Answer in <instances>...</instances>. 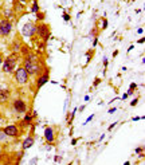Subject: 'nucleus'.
<instances>
[{
	"mask_svg": "<svg viewBox=\"0 0 145 165\" xmlns=\"http://www.w3.org/2000/svg\"><path fill=\"white\" fill-rule=\"evenodd\" d=\"M23 67L27 70V72H28L30 75H34V77L41 75L42 70H43L38 56H36L34 52H28V54L24 56V66Z\"/></svg>",
	"mask_w": 145,
	"mask_h": 165,
	"instance_id": "1",
	"label": "nucleus"
},
{
	"mask_svg": "<svg viewBox=\"0 0 145 165\" xmlns=\"http://www.w3.org/2000/svg\"><path fill=\"white\" fill-rule=\"evenodd\" d=\"M16 63H17V54L12 52L11 55H8L3 61V71L7 72V74H12L14 70L16 69Z\"/></svg>",
	"mask_w": 145,
	"mask_h": 165,
	"instance_id": "2",
	"label": "nucleus"
},
{
	"mask_svg": "<svg viewBox=\"0 0 145 165\" xmlns=\"http://www.w3.org/2000/svg\"><path fill=\"white\" fill-rule=\"evenodd\" d=\"M36 34H38V36L42 39V42H44L46 43L47 41H49V38L51 36V30H50V26L46 23H41L36 26Z\"/></svg>",
	"mask_w": 145,
	"mask_h": 165,
	"instance_id": "3",
	"label": "nucleus"
},
{
	"mask_svg": "<svg viewBox=\"0 0 145 165\" xmlns=\"http://www.w3.org/2000/svg\"><path fill=\"white\" fill-rule=\"evenodd\" d=\"M15 79L19 85H26L28 83V79H30V74L27 72V70L24 69L23 66L22 67H17L15 70Z\"/></svg>",
	"mask_w": 145,
	"mask_h": 165,
	"instance_id": "4",
	"label": "nucleus"
},
{
	"mask_svg": "<svg viewBox=\"0 0 145 165\" xmlns=\"http://www.w3.org/2000/svg\"><path fill=\"white\" fill-rule=\"evenodd\" d=\"M35 34H36V24L30 22V23H26L22 27V35L26 38H32Z\"/></svg>",
	"mask_w": 145,
	"mask_h": 165,
	"instance_id": "5",
	"label": "nucleus"
},
{
	"mask_svg": "<svg viewBox=\"0 0 145 165\" xmlns=\"http://www.w3.org/2000/svg\"><path fill=\"white\" fill-rule=\"evenodd\" d=\"M12 31V23L7 19L0 20V36H7Z\"/></svg>",
	"mask_w": 145,
	"mask_h": 165,
	"instance_id": "6",
	"label": "nucleus"
},
{
	"mask_svg": "<svg viewBox=\"0 0 145 165\" xmlns=\"http://www.w3.org/2000/svg\"><path fill=\"white\" fill-rule=\"evenodd\" d=\"M49 79H50V72H49V70H46L44 72H42L41 75H38V79H36V89L43 87L44 85L49 82Z\"/></svg>",
	"mask_w": 145,
	"mask_h": 165,
	"instance_id": "7",
	"label": "nucleus"
},
{
	"mask_svg": "<svg viewBox=\"0 0 145 165\" xmlns=\"http://www.w3.org/2000/svg\"><path fill=\"white\" fill-rule=\"evenodd\" d=\"M14 110L16 113H27V103L23 99H15L14 101Z\"/></svg>",
	"mask_w": 145,
	"mask_h": 165,
	"instance_id": "8",
	"label": "nucleus"
},
{
	"mask_svg": "<svg viewBox=\"0 0 145 165\" xmlns=\"http://www.w3.org/2000/svg\"><path fill=\"white\" fill-rule=\"evenodd\" d=\"M3 133L8 137H19V129H17L16 125H8V126L4 127Z\"/></svg>",
	"mask_w": 145,
	"mask_h": 165,
	"instance_id": "9",
	"label": "nucleus"
},
{
	"mask_svg": "<svg viewBox=\"0 0 145 165\" xmlns=\"http://www.w3.org/2000/svg\"><path fill=\"white\" fill-rule=\"evenodd\" d=\"M44 140H46L47 142H50V144L55 141V132H54V127L47 126L46 129H44Z\"/></svg>",
	"mask_w": 145,
	"mask_h": 165,
	"instance_id": "10",
	"label": "nucleus"
},
{
	"mask_svg": "<svg viewBox=\"0 0 145 165\" xmlns=\"http://www.w3.org/2000/svg\"><path fill=\"white\" fill-rule=\"evenodd\" d=\"M34 142H35V140H34V137H32V136L26 137V138H24V141H23V144H22V148H23V151L31 148L32 145H34Z\"/></svg>",
	"mask_w": 145,
	"mask_h": 165,
	"instance_id": "11",
	"label": "nucleus"
},
{
	"mask_svg": "<svg viewBox=\"0 0 145 165\" xmlns=\"http://www.w3.org/2000/svg\"><path fill=\"white\" fill-rule=\"evenodd\" d=\"M9 98V91L7 89H0V102H7Z\"/></svg>",
	"mask_w": 145,
	"mask_h": 165,
	"instance_id": "12",
	"label": "nucleus"
},
{
	"mask_svg": "<svg viewBox=\"0 0 145 165\" xmlns=\"http://www.w3.org/2000/svg\"><path fill=\"white\" fill-rule=\"evenodd\" d=\"M31 12H34V14H36V12H39V4H38V0H34V1H32Z\"/></svg>",
	"mask_w": 145,
	"mask_h": 165,
	"instance_id": "13",
	"label": "nucleus"
},
{
	"mask_svg": "<svg viewBox=\"0 0 145 165\" xmlns=\"http://www.w3.org/2000/svg\"><path fill=\"white\" fill-rule=\"evenodd\" d=\"M20 52H22V54L24 55V56H26V55H27V54H28V52H30L28 47H27V46H20Z\"/></svg>",
	"mask_w": 145,
	"mask_h": 165,
	"instance_id": "14",
	"label": "nucleus"
},
{
	"mask_svg": "<svg viewBox=\"0 0 145 165\" xmlns=\"http://www.w3.org/2000/svg\"><path fill=\"white\" fill-rule=\"evenodd\" d=\"M36 19H38V20H43L44 14H42V12H36Z\"/></svg>",
	"mask_w": 145,
	"mask_h": 165,
	"instance_id": "15",
	"label": "nucleus"
},
{
	"mask_svg": "<svg viewBox=\"0 0 145 165\" xmlns=\"http://www.w3.org/2000/svg\"><path fill=\"white\" fill-rule=\"evenodd\" d=\"M107 27V20L106 19H102V30H105Z\"/></svg>",
	"mask_w": 145,
	"mask_h": 165,
	"instance_id": "16",
	"label": "nucleus"
},
{
	"mask_svg": "<svg viewBox=\"0 0 145 165\" xmlns=\"http://www.w3.org/2000/svg\"><path fill=\"white\" fill-rule=\"evenodd\" d=\"M63 20H66V22H69V20H70V15H69V14H66V12L63 14Z\"/></svg>",
	"mask_w": 145,
	"mask_h": 165,
	"instance_id": "17",
	"label": "nucleus"
},
{
	"mask_svg": "<svg viewBox=\"0 0 145 165\" xmlns=\"http://www.w3.org/2000/svg\"><path fill=\"white\" fill-rule=\"evenodd\" d=\"M142 152H144V146H142V148L140 146V148L136 149V153H142Z\"/></svg>",
	"mask_w": 145,
	"mask_h": 165,
	"instance_id": "18",
	"label": "nucleus"
},
{
	"mask_svg": "<svg viewBox=\"0 0 145 165\" xmlns=\"http://www.w3.org/2000/svg\"><path fill=\"white\" fill-rule=\"evenodd\" d=\"M137 102H138V98H134L133 101H132V103H130V105H132V106H136Z\"/></svg>",
	"mask_w": 145,
	"mask_h": 165,
	"instance_id": "19",
	"label": "nucleus"
},
{
	"mask_svg": "<svg viewBox=\"0 0 145 165\" xmlns=\"http://www.w3.org/2000/svg\"><path fill=\"white\" fill-rule=\"evenodd\" d=\"M61 160H62V157H61V156H55V157H54V161H55V162H57V161L59 162Z\"/></svg>",
	"mask_w": 145,
	"mask_h": 165,
	"instance_id": "20",
	"label": "nucleus"
},
{
	"mask_svg": "<svg viewBox=\"0 0 145 165\" xmlns=\"http://www.w3.org/2000/svg\"><path fill=\"white\" fill-rule=\"evenodd\" d=\"M97 43H98V38L96 36V38H94V41H93V46L96 47V46H97Z\"/></svg>",
	"mask_w": 145,
	"mask_h": 165,
	"instance_id": "21",
	"label": "nucleus"
},
{
	"mask_svg": "<svg viewBox=\"0 0 145 165\" xmlns=\"http://www.w3.org/2000/svg\"><path fill=\"white\" fill-rule=\"evenodd\" d=\"M99 82H101V79H99V78H97L96 81H94V86H97V85H98Z\"/></svg>",
	"mask_w": 145,
	"mask_h": 165,
	"instance_id": "22",
	"label": "nucleus"
},
{
	"mask_svg": "<svg viewBox=\"0 0 145 165\" xmlns=\"http://www.w3.org/2000/svg\"><path fill=\"white\" fill-rule=\"evenodd\" d=\"M116 125H117V122H114V124H112L110 126H109V130H112V129H113V127L116 126Z\"/></svg>",
	"mask_w": 145,
	"mask_h": 165,
	"instance_id": "23",
	"label": "nucleus"
},
{
	"mask_svg": "<svg viewBox=\"0 0 145 165\" xmlns=\"http://www.w3.org/2000/svg\"><path fill=\"white\" fill-rule=\"evenodd\" d=\"M137 42H138V43H144V42H145V38H144V36H142V38H141V39H138V41H137Z\"/></svg>",
	"mask_w": 145,
	"mask_h": 165,
	"instance_id": "24",
	"label": "nucleus"
},
{
	"mask_svg": "<svg viewBox=\"0 0 145 165\" xmlns=\"http://www.w3.org/2000/svg\"><path fill=\"white\" fill-rule=\"evenodd\" d=\"M91 119H93V116H90V117H89V118H87V119H86V122H85V124H87V122H89V121H91Z\"/></svg>",
	"mask_w": 145,
	"mask_h": 165,
	"instance_id": "25",
	"label": "nucleus"
},
{
	"mask_svg": "<svg viewBox=\"0 0 145 165\" xmlns=\"http://www.w3.org/2000/svg\"><path fill=\"white\" fill-rule=\"evenodd\" d=\"M104 66H105V67L107 66V58H105V59H104Z\"/></svg>",
	"mask_w": 145,
	"mask_h": 165,
	"instance_id": "26",
	"label": "nucleus"
},
{
	"mask_svg": "<svg viewBox=\"0 0 145 165\" xmlns=\"http://www.w3.org/2000/svg\"><path fill=\"white\" fill-rule=\"evenodd\" d=\"M114 111H116V109H114V107H113V109H110V110H109V113H110V114H113Z\"/></svg>",
	"mask_w": 145,
	"mask_h": 165,
	"instance_id": "27",
	"label": "nucleus"
},
{
	"mask_svg": "<svg viewBox=\"0 0 145 165\" xmlns=\"http://www.w3.org/2000/svg\"><path fill=\"white\" fill-rule=\"evenodd\" d=\"M19 1H20V3H22V4H26V3H27V1H28V0H19Z\"/></svg>",
	"mask_w": 145,
	"mask_h": 165,
	"instance_id": "28",
	"label": "nucleus"
},
{
	"mask_svg": "<svg viewBox=\"0 0 145 165\" xmlns=\"http://www.w3.org/2000/svg\"><path fill=\"white\" fill-rule=\"evenodd\" d=\"M1 63H3V55L0 54V64H1Z\"/></svg>",
	"mask_w": 145,
	"mask_h": 165,
	"instance_id": "29",
	"label": "nucleus"
},
{
	"mask_svg": "<svg viewBox=\"0 0 145 165\" xmlns=\"http://www.w3.org/2000/svg\"><path fill=\"white\" fill-rule=\"evenodd\" d=\"M137 32H138V34H142V32H144V30H142V28H138V31H137Z\"/></svg>",
	"mask_w": 145,
	"mask_h": 165,
	"instance_id": "30",
	"label": "nucleus"
}]
</instances>
